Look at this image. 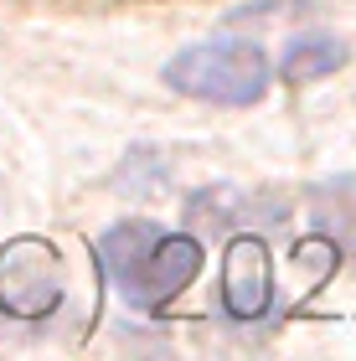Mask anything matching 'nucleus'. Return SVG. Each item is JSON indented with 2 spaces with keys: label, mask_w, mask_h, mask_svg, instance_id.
<instances>
[{
  "label": "nucleus",
  "mask_w": 356,
  "mask_h": 361,
  "mask_svg": "<svg viewBox=\"0 0 356 361\" xmlns=\"http://www.w3.org/2000/svg\"><path fill=\"white\" fill-rule=\"evenodd\" d=\"M62 305V264L42 238H16L0 248V310L16 320H42Z\"/></svg>",
  "instance_id": "obj_3"
},
{
  "label": "nucleus",
  "mask_w": 356,
  "mask_h": 361,
  "mask_svg": "<svg viewBox=\"0 0 356 361\" xmlns=\"http://www.w3.org/2000/svg\"><path fill=\"white\" fill-rule=\"evenodd\" d=\"M274 300L269 279V248L258 238H233L228 258H222V305L233 320H258Z\"/></svg>",
  "instance_id": "obj_4"
},
{
  "label": "nucleus",
  "mask_w": 356,
  "mask_h": 361,
  "mask_svg": "<svg viewBox=\"0 0 356 361\" xmlns=\"http://www.w3.org/2000/svg\"><path fill=\"white\" fill-rule=\"evenodd\" d=\"M346 62V47L336 42V37H295L289 42V52H284V78L289 83H315V78H326L336 73Z\"/></svg>",
  "instance_id": "obj_5"
},
{
  "label": "nucleus",
  "mask_w": 356,
  "mask_h": 361,
  "mask_svg": "<svg viewBox=\"0 0 356 361\" xmlns=\"http://www.w3.org/2000/svg\"><path fill=\"white\" fill-rule=\"evenodd\" d=\"M166 83L186 98H207V104H258L269 88V57L243 37H217L171 57Z\"/></svg>",
  "instance_id": "obj_2"
},
{
  "label": "nucleus",
  "mask_w": 356,
  "mask_h": 361,
  "mask_svg": "<svg viewBox=\"0 0 356 361\" xmlns=\"http://www.w3.org/2000/svg\"><path fill=\"white\" fill-rule=\"evenodd\" d=\"M99 258L114 289L140 310H160L176 300L202 269V243L186 233H166L155 222H119L99 243Z\"/></svg>",
  "instance_id": "obj_1"
}]
</instances>
